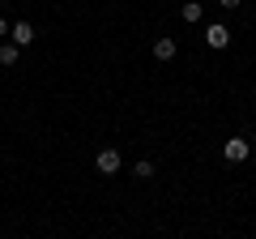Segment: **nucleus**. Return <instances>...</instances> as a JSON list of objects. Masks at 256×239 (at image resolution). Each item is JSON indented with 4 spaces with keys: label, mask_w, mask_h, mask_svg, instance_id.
Here are the masks:
<instances>
[{
    "label": "nucleus",
    "mask_w": 256,
    "mask_h": 239,
    "mask_svg": "<svg viewBox=\"0 0 256 239\" xmlns=\"http://www.w3.org/2000/svg\"><path fill=\"white\" fill-rule=\"evenodd\" d=\"M120 162H124V158H120V150H116V146L98 150V158H94V166H98V175H116V171H120Z\"/></svg>",
    "instance_id": "nucleus-1"
},
{
    "label": "nucleus",
    "mask_w": 256,
    "mask_h": 239,
    "mask_svg": "<svg viewBox=\"0 0 256 239\" xmlns=\"http://www.w3.org/2000/svg\"><path fill=\"white\" fill-rule=\"evenodd\" d=\"M248 154H252V141H244V137H230L226 146H222V158H226V162H244Z\"/></svg>",
    "instance_id": "nucleus-2"
},
{
    "label": "nucleus",
    "mask_w": 256,
    "mask_h": 239,
    "mask_svg": "<svg viewBox=\"0 0 256 239\" xmlns=\"http://www.w3.org/2000/svg\"><path fill=\"white\" fill-rule=\"evenodd\" d=\"M205 43H210L214 52H222V47H230V30L222 26V22H214V26L205 30Z\"/></svg>",
    "instance_id": "nucleus-3"
},
{
    "label": "nucleus",
    "mask_w": 256,
    "mask_h": 239,
    "mask_svg": "<svg viewBox=\"0 0 256 239\" xmlns=\"http://www.w3.org/2000/svg\"><path fill=\"white\" fill-rule=\"evenodd\" d=\"M9 34H13V43H18V47H30V43H34V26H30V22H13Z\"/></svg>",
    "instance_id": "nucleus-4"
},
{
    "label": "nucleus",
    "mask_w": 256,
    "mask_h": 239,
    "mask_svg": "<svg viewBox=\"0 0 256 239\" xmlns=\"http://www.w3.org/2000/svg\"><path fill=\"white\" fill-rule=\"evenodd\" d=\"M175 52H180V47H175V38H154V60H162V64H166V60H175Z\"/></svg>",
    "instance_id": "nucleus-5"
},
{
    "label": "nucleus",
    "mask_w": 256,
    "mask_h": 239,
    "mask_svg": "<svg viewBox=\"0 0 256 239\" xmlns=\"http://www.w3.org/2000/svg\"><path fill=\"white\" fill-rule=\"evenodd\" d=\"M180 18L188 22V26H196V22L205 18V9H201V4H196V0H188V4H184V9H180Z\"/></svg>",
    "instance_id": "nucleus-6"
},
{
    "label": "nucleus",
    "mask_w": 256,
    "mask_h": 239,
    "mask_svg": "<svg viewBox=\"0 0 256 239\" xmlns=\"http://www.w3.org/2000/svg\"><path fill=\"white\" fill-rule=\"evenodd\" d=\"M18 52H22L18 43H0V64H4V68H13V64H18Z\"/></svg>",
    "instance_id": "nucleus-7"
},
{
    "label": "nucleus",
    "mask_w": 256,
    "mask_h": 239,
    "mask_svg": "<svg viewBox=\"0 0 256 239\" xmlns=\"http://www.w3.org/2000/svg\"><path fill=\"white\" fill-rule=\"evenodd\" d=\"M132 180H154V162H150V158H141V162L132 166Z\"/></svg>",
    "instance_id": "nucleus-8"
},
{
    "label": "nucleus",
    "mask_w": 256,
    "mask_h": 239,
    "mask_svg": "<svg viewBox=\"0 0 256 239\" xmlns=\"http://www.w3.org/2000/svg\"><path fill=\"white\" fill-rule=\"evenodd\" d=\"M4 34H9V22H4V18H0V38H4Z\"/></svg>",
    "instance_id": "nucleus-9"
},
{
    "label": "nucleus",
    "mask_w": 256,
    "mask_h": 239,
    "mask_svg": "<svg viewBox=\"0 0 256 239\" xmlns=\"http://www.w3.org/2000/svg\"><path fill=\"white\" fill-rule=\"evenodd\" d=\"M218 4H222V9H235V4H239V0H218Z\"/></svg>",
    "instance_id": "nucleus-10"
}]
</instances>
